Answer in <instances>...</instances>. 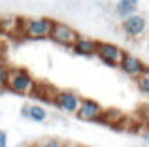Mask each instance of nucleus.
Instances as JSON below:
<instances>
[{"label": "nucleus", "instance_id": "9", "mask_svg": "<svg viewBox=\"0 0 149 147\" xmlns=\"http://www.w3.org/2000/svg\"><path fill=\"white\" fill-rule=\"evenodd\" d=\"M96 47H98V42L93 40V38H87V36H79L76 40V44L72 45L74 53L79 57H95Z\"/></svg>", "mask_w": 149, "mask_h": 147}, {"label": "nucleus", "instance_id": "14", "mask_svg": "<svg viewBox=\"0 0 149 147\" xmlns=\"http://www.w3.org/2000/svg\"><path fill=\"white\" fill-rule=\"evenodd\" d=\"M40 147H66V145L61 140H57V138H51V140H45Z\"/></svg>", "mask_w": 149, "mask_h": 147}, {"label": "nucleus", "instance_id": "2", "mask_svg": "<svg viewBox=\"0 0 149 147\" xmlns=\"http://www.w3.org/2000/svg\"><path fill=\"white\" fill-rule=\"evenodd\" d=\"M51 26H53V19L49 17H30V19H21V28L23 36L30 38V40H45L49 38Z\"/></svg>", "mask_w": 149, "mask_h": 147}, {"label": "nucleus", "instance_id": "8", "mask_svg": "<svg viewBox=\"0 0 149 147\" xmlns=\"http://www.w3.org/2000/svg\"><path fill=\"white\" fill-rule=\"evenodd\" d=\"M119 68L121 72L125 74V76H128V77H140L143 72L147 70V66H146V62H143L142 59H138L136 55H130V53H125V57L121 59V62H119Z\"/></svg>", "mask_w": 149, "mask_h": 147}, {"label": "nucleus", "instance_id": "1", "mask_svg": "<svg viewBox=\"0 0 149 147\" xmlns=\"http://www.w3.org/2000/svg\"><path fill=\"white\" fill-rule=\"evenodd\" d=\"M38 81L34 76L25 68H10L8 70V81H6V91H11L21 96H32Z\"/></svg>", "mask_w": 149, "mask_h": 147}, {"label": "nucleus", "instance_id": "3", "mask_svg": "<svg viewBox=\"0 0 149 147\" xmlns=\"http://www.w3.org/2000/svg\"><path fill=\"white\" fill-rule=\"evenodd\" d=\"M77 38H79V32L76 28H72L66 23L53 21V26H51V32H49V40H53L58 45H64V47H72Z\"/></svg>", "mask_w": 149, "mask_h": 147}, {"label": "nucleus", "instance_id": "5", "mask_svg": "<svg viewBox=\"0 0 149 147\" xmlns=\"http://www.w3.org/2000/svg\"><path fill=\"white\" fill-rule=\"evenodd\" d=\"M121 30L127 38L130 40H140V38L146 36V30H147V21L143 15L140 13H132L128 17H125L121 21Z\"/></svg>", "mask_w": 149, "mask_h": 147}, {"label": "nucleus", "instance_id": "13", "mask_svg": "<svg viewBox=\"0 0 149 147\" xmlns=\"http://www.w3.org/2000/svg\"><path fill=\"white\" fill-rule=\"evenodd\" d=\"M8 70H10V68H8L4 62H0V91H4V89H6V81H8Z\"/></svg>", "mask_w": 149, "mask_h": 147}, {"label": "nucleus", "instance_id": "18", "mask_svg": "<svg viewBox=\"0 0 149 147\" xmlns=\"http://www.w3.org/2000/svg\"><path fill=\"white\" fill-rule=\"evenodd\" d=\"M121 2H127V4H132V6H138L140 0H121Z\"/></svg>", "mask_w": 149, "mask_h": 147}, {"label": "nucleus", "instance_id": "6", "mask_svg": "<svg viewBox=\"0 0 149 147\" xmlns=\"http://www.w3.org/2000/svg\"><path fill=\"white\" fill-rule=\"evenodd\" d=\"M96 57L106 64V66L117 68L121 62V59L125 57L123 47H119L117 44H109V42H98L96 47Z\"/></svg>", "mask_w": 149, "mask_h": 147}, {"label": "nucleus", "instance_id": "10", "mask_svg": "<svg viewBox=\"0 0 149 147\" xmlns=\"http://www.w3.org/2000/svg\"><path fill=\"white\" fill-rule=\"evenodd\" d=\"M29 119L34 123H45L47 121V111L45 107H42L40 104H32L29 110Z\"/></svg>", "mask_w": 149, "mask_h": 147}, {"label": "nucleus", "instance_id": "11", "mask_svg": "<svg viewBox=\"0 0 149 147\" xmlns=\"http://www.w3.org/2000/svg\"><path fill=\"white\" fill-rule=\"evenodd\" d=\"M136 8L138 6H132V4H127V2H117L115 4V13L119 15L121 19H125V17H128V15H132V13H136Z\"/></svg>", "mask_w": 149, "mask_h": 147}, {"label": "nucleus", "instance_id": "12", "mask_svg": "<svg viewBox=\"0 0 149 147\" xmlns=\"http://www.w3.org/2000/svg\"><path fill=\"white\" fill-rule=\"evenodd\" d=\"M136 87H138L140 94H143V96L149 98V68L140 77H136Z\"/></svg>", "mask_w": 149, "mask_h": 147}, {"label": "nucleus", "instance_id": "7", "mask_svg": "<svg viewBox=\"0 0 149 147\" xmlns=\"http://www.w3.org/2000/svg\"><path fill=\"white\" fill-rule=\"evenodd\" d=\"M104 107H102L100 102L93 98H81V104L77 107V117L81 121H87V123H96V121H102L104 119Z\"/></svg>", "mask_w": 149, "mask_h": 147}, {"label": "nucleus", "instance_id": "17", "mask_svg": "<svg viewBox=\"0 0 149 147\" xmlns=\"http://www.w3.org/2000/svg\"><path fill=\"white\" fill-rule=\"evenodd\" d=\"M142 115H143V119H146V121L149 123V102L146 104V106H143V110H142Z\"/></svg>", "mask_w": 149, "mask_h": 147}, {"label": "nucleus", "instance_id": "16", "mask_svg": "<svg viewBox=\"0 0 149 147\" xmlns=\"http://www.w3.org/2000/svg\"><path fill=\"white\" fill-rule=\"evenodd\" d=\"M0 147H8V134L0 130Z\"/></svg>", "mask_w": 149, "mask_h": 147}, {"label": "nucleus", "instance_id": "15", "mask_svg": "<svg viewBox=\"0 0 149 147\" xmlns=\"http://www.w3.org/2000/svg\"><path fill=\"white\" fill-rule=\"evenodd\" d=\"M29 110H30V104H25V106H21V117L23 119H29Z\"/></svg>", "mask_w": 149, "mask_h": 147}, {"label": "nucleus", "instance_id": "4", "mask_svg": "<svg viewBox=\"0 0 149 147\" xmlns=\"http://www.w3.org/2000/svg\"><path fill=\"white\" fill-rule=\"evenodd\" d=\"M81 98L83 96L76 91H57L55 92V98L53 104L57 106V110H61L62 113H68V115H76L77 113V107L81 104Z\"/></svg>", "mask_w": 149, "mask_h": 147}]
</instances>
